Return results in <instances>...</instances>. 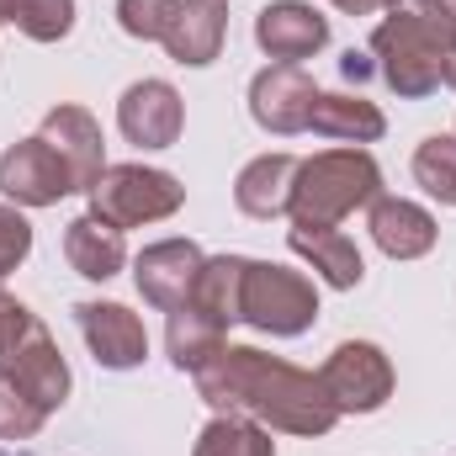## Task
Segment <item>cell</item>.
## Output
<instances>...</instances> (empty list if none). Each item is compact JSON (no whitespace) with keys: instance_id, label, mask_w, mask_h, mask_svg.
Wrapping results in <instances>:
<instances>
[{"instance_id":"7a4b0ae2","label":"cell","mask_w":456,"mask_h":456,"mask_svg":"<svg viewBox=\"0 0 456 456\" xmlns=\"http://www.w3.org/2000/svg\"><path fill=\"white\" fill-rule=\"evenodd\" d=\"M452 5L456 0H393L387 21L371 32V59L387 91L403 102H419L441 91V64L452 43Z\"/></svg>"},{"instance_id":"52a82bcc","label":"cell","mask_w":456,"mask_h":456,"mask_svg":"<svg viewBox=\"0 0 456 456\" xmlns=\"http://www.w3.org/2000/svg\"><path fill=\"white\" fill-rule=\"evenodd\" d=\"M319 382L335 403V414H377L393 398V361L366 340H345L324 366Z\"/></svg>"},{"instance_id":"6da1fadb","label":"cell","mask_w":456,"mask_h":456,"mask_svg":"<svg viewBox=\"0 0 456 456\" xmlns=\"http://www.w3.org/2000/svg\"><path fill=\"white\" fill-rule=\"evenodd\" d=\"M191 377H197L202 403H213L218 414H244L287 436H330L340 419L319 371H297L292 361L249 350V345H224Z\"/></svg>"},{"instance_id":"f546056e","label":"cell","mask_w":456,"mask_h":456,"mask_svg":"<svg viewBox=\"0 0 456 456\" xmlns=\"http://www.w3.org/2000/svg\"><path fill=\"white\" fill-rule=\"evenodd\" d=\"M441 86L456 91V5H452V43H446V64H441Z\"/></svg>"},{"instance_id":"3957f363","label":"cell","mask_w":456,"mask_h":456,"mask_svg":"<svg viewBox=\"0 0 456 456\" xmlns=\"http://www.w3.org/2000/svg\"><path fill=\"white\" fill-rule=\"evenodd\" d=\"M382 197V170L366 149H330L297 165L292 181V224H340L355 208Z\"/></svg>"},{"instance_id":"d6986e66","label":"cell","mask_w":456,"mask_h":456,"mask_svg":"<svg viewBox=\"0 0 456 456\" xmlns=\"http://www.w3.org/2000/svg\"><path fill=\"white\" fill-rule=\"evenodd\" d=\"M64 255H69V265L86 281H112L122 271V260H127V244H122V228H112L96 213H86V218H75L64 228Z\"/></svg>"},{"instance_id":"d6a6232c","label":"cell","mask_w":456,"mask_h":456,"mask_svg":"<svg viewBox=\"0 0 456 456\" xmlns=\"http://www.w3.org/2000/svg\"><path fill=\"white\" fill-rule=\"evenodd\" d=\"M0 456H11V452H0Z\"/></svg>"},{"instance_id":"7402d4cb","label":"cell","mask_w":456,"mask_h":456,"mask_svg":"<svg viewBox=\"0 0 456 456\" xmlns=\"http://www.w3.org/2000/svg\"><path fill=\"white\" fill-rule=\"evenodd\" d=\"M165 345H170V361H175L181 371H197L202 361H213V355L224 350V330H218L213 319H202L191 303H181V308L170 314Z\"/></svg>"},{"instance_id":"8fae6325","label":"cell","mask_w":456,"mask_h":456,"mask_svg":"<svg viewBox=\"0 0 456 456\" xmlns=\"http://www.w3.org/2000/svg\"><path fill=\"white\" fill-rule=\"evenodd\" d=\"M181 122H186V112H181V96L170 80H138L117 102V127L138 149H170L181 138Z\"/></svg>"},{"instance_id":"d4e9b609","label":"cell","mask_w":456,"mask_h":456,"mask_svg":"<svg viewBox=\"0 0 456 456\" xmlns=\"http://www.w3.org/2000/svg\"><path fill=\"white\" fill-rule=\"evenodd\" d=\"M16 27L32 43H59L75 27V0H16Z\"/></svg>"},{"instance_id":"4dcf8cb0","label":"cell","mask_w":456,"mask_h":456,"mask_svg":"<svg viewBox=\"0 0 456 456\" xmlns=\"http://www.w3.org/2000/svg\"><path fill=\"white\" fill-rule=\"evenodd\" d=\"M345 16H371V11H387L393 0H335Z\"/></svg>"},{"instance_id":"cb8c5ba5","label":"cell","mask_w":456,"mask_h":456,"mask_svg":"<svg viewBox=\"0 0 456 456\" xmlns=\"http://www.w3.org/2000/svg\"><path fill=\"white\" fill-rule=\"evenodd\" d=\"M414 181L441 202V208H456V138H425L414 149Z\"/></svg>"},{"instance_id":"5bb4252c","label":"cell","mask_w":456,"mask_h":456,"mask_svg":"<svg viewBox=\"0 0 456 456\" xmlns=\"http://www.w3.org/2000/svg\"><path fill=\"white\" fill-rule=\"evenodd\" d=\"M43 138L53 143V154L64 159L75 191H91L107 170V143H102V127L86 107H53L43 117Z\"/></svg>"},{"instance_id":"1f68e13d","label":"cell","mask_w":456,"mask_h":456,"mask_svg":"<svg viewBox=\"0 0 456 456\" xmlns=\"http://www.w3.org/2000/svg\"><path fill=\"white\" fill-rule=\"evenodd\" d=\"M5 21H16V0H0V27Z\"/></svg>"},{"instance_id":"603a6c76","label":"cell","mask_w":456,"mask_h":456,"mask_svg":"<svg viewBox=\"0 0 456 456\" xmlns=\"http://www.w3.org/2000/svg\"><path fill=\"white\" fill-rule=\"evenodd\" d=\"M191 456H276V441L260 419H244V414H218L202 436Z\"/></svg>"},{"instance_id":"2e32d148","label":"cell","mask_w":456,"mask_h":456,"mask_svg":"<svg viewBox=\"0 0 456 456\" xmlns=\"http://www.w3.org/2000/svg\"><path fill=\"white\" fill-rule=\"evenodd\" d=\"M297 165L303 159H292V154H260V159H249L239 170V181H233L239 213H249V218H281V213H292Z\"/></svg>"},{"instance_id":"ba28073f","label":"cell","mask_w":456,"mask_h":456,"mask_svg":"<svg viewBox=\"0 0 456 456\" xmlns=\"http://www.w3.org/2000/svg\"><path fill=\"white\" fill-rule=\"evenodd\" d=\"M0 191L16 202V208H53L75 191L64 159L53 154V143L37 133V138H21L0 154Z\"/></svg>"},{"instance_id":"5b68a950","label":"cell","mask_w":456,"mask_h":456,"mask_svg":"<svg viewBox=\"0 0 456 456\" xmlns=\"http://www.w3.org/2000/svg\"><path fill=\"white\" fill-rule=\"evenodd\" d=\"M86 197H91V213L107 218L112 228H143L181 213L186 186L165 170H149V165H107Z\"/></svg>"},{"instance_id":"9c48e42d","label":"cell","mask_w":456,"mask_h":456,"mask_svg":"<svg viewBox=\"0 0 456 456\" xmlns=\"http://www.w3.org/2000/svg\"><path fill=\"white\" fill-rule=\"evenodd\" d=\"M314 102H319V86H314L297 64H271V69H260L255 86H249V117H255L265 133H276V138L303 133V127L314 122Z\"/></svg>"},{"instance_id":"e0dca14e","label":"cell","mask_w":456,"mask_h":456,"mask_svg":"<svg viewBox=\"0 0 456 456\" xmlns=\"http://www.w3.org/2000/svg\"><path fill=\"white\" fill-rule=\"evenodd\" d=\"M371 239L382 255L393 260H419L436 249V218L419 208V202H403V197H377L371 202Z\"/></svg>"},{"instance_id":"277c9868","label":"cell","mask_w":456,"mask_h":456,"mask_svg":"<svg viewBox=\"0 0 456 456\" xmlns=\"http://www.w3.org/2000/svg\"><path fill=\"white\" fill-rule=\"evenodd\" d=\"M0 377L16 382L48 414L69 398V366H64L53 335L43 330V319L32 308H21L5 292H0Z\"/></svg>"},{"instance_id":"8992f818","label":"cell","mask_w":456,"mask_h":456,"mask_svg":"<svg viewBox=\"0 0 456 456\" xmlns=\"http://www.w3.org/2000/svg\"><path fill=\"white\" fill-rule=\"evenodd\" d=\"M239 319L255 324L260 335H281V340H292V335L314 330V319H319V292H314L308 276H297V271H287V265L249 260Z\"/></svg>"},{"instance_id":"30bf717a","label":"cell","mask_w":456,"mask_h":456,"mask_svg":"<svg viewBox=\"0 0 456 456\" xmlns=\"http://www.w3.org/2000/svg\"><path fill=\"white\" fill-rule=\"evenodd\" d=\"M224 32H228V5L224 0H170L165 5V27L159 43L175 64H213L224 53Z\"/></svg>"},{"instance_id":"4fadbf2b","label":"cell","mask_w":456,"mask_h":456,"mask_svg":"<svg viewBox=\"0 0 456 456\" xmlns=\"http://www.w3.org/2000/svg\"><path fill=\"white\" fill-rule=\"evenodd\" d=\"M75 324L91 345V355L107 366V371H133L143 355H149V335H143V319L122 303H75Z\"/></svg>"},{"instance_id":"484cf974","label":"cell","mask_w":456,"mask_h":456,"mask_svg":"<svg viewBox=\"0 0 456 456\" xmlns=\"http://www.w3.org/2000/svg\"><path fill=\"white\" fill-rule=\"evenodd\" d=\"M43 419H48V409L32 403L16 382L0 377V441H32L43 430Z\"/></svg>"},{"instance_id":"ac0fdd59","label":"cell","mask_w":456,"mask_h":456,"mask_svg":"<svg viewBox=\"0 0 456 456\" xmlns=\"http://www.w3.org/2000/svg\"><path fill=\"white\" fill-rule=\"evenodd\" d=\"M287 244H292L303 260H314V271H319L330 287H340V292L361 287V276H366L361 249L345 239L340 228H330V224H292V228H287Z\"/></svg>"},{"instance_id":"ffe728a7","label":"cell","mask_w":456,"mask_h":456,"mask_svg":"<svg viewBox=\"0 0 456 456\" xmlns=\"http://www.w3.org/2000/svg\"><path fill=\"white\" fill-rule=\"evenodd\" d=\"M244 271H249V260H244V255H213V260H202L197 287H191V297H186V303H191L202 319H213L224 335H228V324H239Z\"/></svg>"},{"instance_id":"4316f807","label":"cell","mask_w":456,"mask_h":456,"mask_svg":"<svg viewBox=\"0 0 456 456\" xmlns=\"http://www.w3.org/2000/svg\"><path fill=\"white\" fill-rule=\"evenodd\" d=\"M27 249H32V224H27L16 208L0 202V281L27 260Z\"/></svg>"},{"instance_id":"9a60e30c","label":"cell","mask_w":456,"mask_h":456,"mask_svg":"<svg viewBox=\"0 0 456 456\" xmlns=\"http://www.w3.org/2000/svg\"><path fill=\"white\" fill-rule=\"evenodd\" d=\"M255 43L276 64H297V59H314L330 43V21L303 0H276L255 16Z\"/></svg>"},{"instance_id":"83f0119b","label":"cell","mask_w":456,"mask_h":456,"mask_svg":"<svg viewBox=\"0 0 456 456\" xmlns=\"http://www.w3.org/2000/svg\"><path fill=\"white\" fill-rule=\"evenodd\" d=\"M165 5L170 0H117V21L127 37H143V43H159V27H165Z\"/></svg>"},{"instance_id":"44dd1931","label":"cell","mask_w":456,"mask_h":456,"mask_svg":"<svg viewBox=\"0 0 456 456\" xmlns=\"http://www.w3.org/2000/svg\"><path fill=\"white\" fill-rule=\"evenodd\" d=\"M314 133H324V138H345V143H377L382 133H387V117L377 112L371 102H361V96H345V91H319V102H314V122H308Z\"/></svg>"},{"instance_id":"7c38bea8","label":"cell","mask_w":456,"mask_h":456,"mask_svg":"<svg viewBox=\"0 0 456 456\" xmlns=\"http://www.w3.org/2000/svg\"><path fill=\"white\" fill-rule=\"evenodd\" d=\"M202 260H208V255H202L191 239H165V244H149V249L138 255V265H133V281H138L143 303H154V308L175 314V308L191 297Z\"/></svg>"},{"instance_id":"836d02e7","label":"cell","mask_w":456,"mask_h":456,"mask_svg":"<svg viewBox=\"0 0 456 456\" xmlns=\"http://www.w3.org/2000/svg\"><path fill=\"white\" fill-rule=\"evenodd\" d=\"M452 138H456V133H452Z\"/></svg>"},{"instance_id":"f1b7e54d","label":"cell","mask_w":456,"mask_h":456,"mask_svg":"<svg viewBox=\"0 0 456 456\" xmlns=\"http://www.w3.org/2000/svg\"><path fill=\"white\" fill-rule=\"evenodd\" d=\"M371 69H377V64H371L366 53H355V48H350V53L340 59V75H345V80H355V86H361V80H366Z\"/></svg>"}]
</instances>
